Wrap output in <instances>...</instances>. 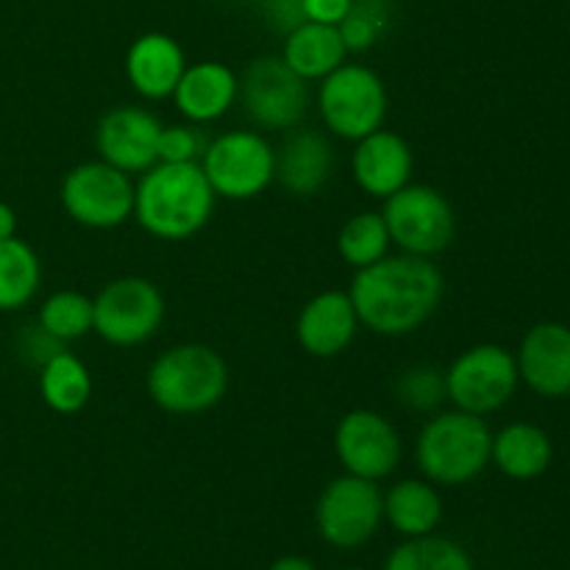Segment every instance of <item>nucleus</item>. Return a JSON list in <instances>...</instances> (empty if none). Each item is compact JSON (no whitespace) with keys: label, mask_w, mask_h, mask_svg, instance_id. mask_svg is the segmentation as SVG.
<instances>
[{"label":"nucleus","mask_w":570,"mask_h":570,"mask_svg":"<svg viewBox=\"0 0 570 570\" xmlns=\"http://www.w3.org/2000/svg\"><path fill=\"white\" fill-rule=\"evenodd\" d=\"M518 376L540 399L570 395V326L543 321L529 328L515 354Z\"/></svg>","instance_id":"obj_15"},{"label":"nucleus","mask_w":570,"mask_h":570,"mask_svg":"<svg viewBox=\"0 0 570 570\" xmlns=\"http://www.w3.org/2000/svg\"><path fill=\"white\" fill-rule=\"evenodd\" d=\"M360 315L354 301L343 289H326L304 304L295 321V340L301 351L317 360H332L345 354L360 332Z\"/></svg>","instance_id":"obj_16"},{"label":"nucleus","mask_w":570,"mask_h":570,"mask_svg":"<svg viewBox=\"0 0 570 570\" xmlns=\"http://www.w3.org/2000/svg\"><path fill=\"white\" fill-rule=\"evenodd\" d=\"M493 432L482 415L451 410L423 423L415 443V462L423 479L440 488L473 482L490 465Z\"/></svg>","instance_id":"obj_4"},{"label":"nucleus","mask_w":570,"mask_h":570,"mask_svg":"<svg viewBox=\"0 0 570 570\" xmlns=\"http://www.w3.org/2000/svg\"><path fill=\"white\" fill-rule=\"evenodd\" d=\"M42 284V262L20 237L0 239V312L31 304Z\"/></svg>","instance_id":"obj_25"},{"label":"nucleus","mask_w":570,"mask_h":570,"mask_svg":"<svg viewBox=\"0 0 570 570\" xmlns=\"http://www.w3.org/2000/svg\"><path fill=\"white\" fill-rule=\"evenodd\" d=\"M393 26V0H351L348 14L340 22L348 53H365L384 39Z\"/></svg>","instance_id":"obj_29"},{"label":"nucleus","mask_w":570,"mask_h":570,"mask_svg":"<svg viewBox=\"0 0 570 570\" xmlns=\"http://www.w3.org/2000/svg\"><path fill=\"white\" fill-rule=\"evenodd\" d=\"M384 521V495L376 482L360 476L334 479L323 488L315 507L321 538L334 549H360Z\"/></svg>","instance_id":"obj_12"},{"label":"nucleus","mask_w":570,"mask_h":570,"mask_svg":"<svg viewBox=\"0 0 570 570\" xmlns=\"http://www.w3.org/2000/svg\"><path fill=\"white\" fill-rule=\"evenodd\" d=\"M304 17L309 22H323V26H340L348 14L351 0H301Z\"/></svg>","instance_id":"obj_34"},{"label":"nucleus","mask_w":570,"mask_h":570,"mask_svg":"<svg viewBox=\"0 0 570 570\" xmlns=\"http://www.w3.org/2000/svg\"><path fill=\"white\" fill-rule=\"evenodd\" d=\"M92 309V332L100 340L117 348H134L159 332L165 321V295L150 278L122 276L95 295Z\"/></svg>","instance_id":"obj_10"},{"label":"nucleus","mask_w":570,"mask_h":570,"mask_svg":"<svg viewBox=\"0 0 570 570\" xmlns=\"http://www.w3.org/2000/svg\"><path fill=\"white\" fill-rule=\"evenodd\" d=\"M206 145L209 142L195 122H176V126H161L156 154H159V161L184 165V161H200Z\"/></svg>","instance_id":"obj_31"},{"label":"nucleus","mask_w":570,"mask_h":570,"mask_svg":"<svg viewBox=\"0 0 570 570\" xmlns=\"http://www.w3.org/2000/svg\"><path fill=\"white\" fill-rule=\"evenodd\" d=\"M59 351H65V343H59L56 337H50V334L45 332L39 323L26 334V337H22V354H26L28 362H33L37 367H42L45 362L53 360Z\"/></svg>","instance_id":"obj_33"},{"label":"nucleus","mask_w":570,"mask_h":570,"mask_svg":"<svg viewBox=\"0 0 570 570\" xmlns=\"http://www.w3.org/2000/svg\"><path fill=\"white\" fill-rule=\"evenodd\" d=\"M387 87L371 67L343 61L337 70L321 78L317 109L334 137L356 142V139L379 131L387 120Z\"/></svg>","instance_id":"obj_5"},{"label":"nucleus","mask_w":570,"mask_h":570,"mask_svg":"<svg viewBox=\"0 0 570 570\" xmlns=\"http://www.w3.org/2000/svg\"><path fill=\"white\" fill-rule=\"evenodd\" d=\"M334 170V148L321 131L298 128L276 150V181L293 198H312L328 184Z\"/></svg>","instance_id":"obj_20"},{"label":"nucleus","mask_w":570,"mask_h":570,"mask_svg":"<svg viewBox=\"0 0 570 570\" xmlns=\"http://www.w3.org/2000/svg\"><path fill=\"white\" fill-rule=\"evenodd\" d=\"M61 206L78 226L109 232L134 217V181L104 159L81 161L61 181Z\"/></svg>","instance_id":"obj_11"},{"label":"nucleus","mask_w":570,"mask_h":570,"mask_svg":"<svg viewBox=\"0 0 570 570\" xmlns=\"http://www.w3.org/2000/svg\"><path fill=\"white\" fill-rule=\"evenodd\" d=\"M384 570H473L471 557L460 543L434 534L406 538L384 562Z\"/></svg>","instance_id":"obj_27"},{"label":"nucleus","mask_w":570,"mask_h":570,"mask_svg":"<svg viewBox=\"0 0 570 570\" xmlns=\"http://www.w3.org/2000/svg\"><path fill=\"white\" fill-rule=\"evenodd\" d=\"M390 232L382 212H360L348 217L337 234L340 259L354 271L371 267L373 262L384 259L390 250Z\"/></svg>","instance_id":"obj_26"},{"label":"nucleus","mask_w":570,"mask_h":570,"mask_svg":"<svg viewBox=\"0 0 570 570\" xmlns=\"http://www.w3.org/2000/svg\"><path fill=\"white\" fill-rule=\"evenodd\" d=\"M445 278L426 256H384L356 271L351 301L360 323L382 337H404L417 332L438 312Z\"/></svg>","instance_id":"obj_1"},{"label":"nucleus","mask_w":570,"mask_h":570,"mask_svg":"<svg viewBox=\"0 0 570 570\" xmlns=\"http://www.w3.org/2000/svg\"><path fill=\"white\" fill-rule=\"evenodd\" d=\"M348 570H356V568H348Z\"/></svg>","instance_id":"obj_37"},{"label":"nucleus","mask_w":570,"mask_h":570,"mask_svg":"<svg viewBox=\"0 0 570 570\" xmlns=\"http://www.w3.org/2000/svg\"><path fill=\"white\" fill-rule=\"evenodd\" d=\"M348 56L337 26H323V22H301L298 28L284 37L282 59L293 72H298L304 81H321L328 72L337 70Z\"/></svg>","instance_id":"obj_22"},{"label":"nucleus","mask_w":570,"mask_h":570,"mask_svg":"<svg viewBox=\"0 0 570 570\" xmlns=\"http://www.w3.org/2000/svg\"><path fill=\"white\" fill-rule=\"evenodd\" d=\"M37 323L59 343H72V340L87 337L95 326L92 298L76 293V289H59V293L48 295L42 301Z\"/></svg>","instance_id":"obj_28"},{"label":"nucleus","mask_w":570,"mask_h":570,"mask_svg":"<svg viewBox=\"0 0 570 570\" xmlns=\"http://www.w3.org/2000/svg\"><path fill=\"white\" fill-rule=\"evenodd\" d=\"M521 376L512 351L495 343H479L462 351L445 371V399L454 410L471 415H490L507 406L515 395Z\"/></svg>","instance_id":"obj_8"},{"label":"nucleus","mask_w":570,"mask_h":570,"mask_svg":"<svg viewBox=\"0 0 570 570\" xmlns=\"http://www.w3.org/2000/svg\"><path fill=\"white\" fill-rule=\"evenodd\" d=\"M17 237V212L6 200H0V239Z\"/></svg>","instance_id":"obj_35"},{"label":"nucleus","mask_w":570,"mask_h":570,"mask_svg":"<svg viewBox=\"0 0 570 570\" xmlns=\"http://www.w3.org/2000/svg\"><path fill=\"white\" fill-rule=\"evenodd\" d=\"M334 451L345 473L382 482L401 462V434L382 412L351 410L334 429Z\"/></svg>","instance_id":"obj_13"},{"label":"nucleus","mask_w":570,"mask_h":570,"mask_svg":"<svg viewBox=\"0 0 570 570\" xmlns=\"http://www.w3.org/2000/svg\"><path fill=\"white\" fill-rule=\"evenodd\" d=\"M184 70H187V59H184L181 45L170 33H142L134 39L126 53L128 83L145 100L173 98Z\"/></svg>","instance_id":"obj_19"},{"label":"nucleus","mask_w":570,"mask_h":570,"mask_svg":"<svg viewBox=\"0 0 570 570\" xmlns=\"http://www.w3.org/2000/svg\"><path fill=\"white\" fill-rule=\"evenodd\" d=\"M239 100L262 131H293L309 111V81L289 70L282 56H259L239 78Z\"/></svg>","instance_id":"obj_9"},{"label":"nucleus","mask_w":570,"mask_h":570,"mask_svg":"<svg viewBox=\"0 0 570 570\" xmlns=\"http://www.w3.org/2000/svg\"><path fill=\"white\" fill-rule=\"evenodd\" d=\"M148 395L170 415H200L223 401L228 390V365L204 343H181L161 351L148 367Z\"/></svg>","instance_id":"obj_3"},{"label":"nucleus","mask_w":570,"mask_h":570,"mask_svg":"<svg viewBox=\"0 0 570 570\" xmlns=\"http://www.w3.org/2000/svg\"><path fill=\"white\" fill-rule=\"evenodd\" d=\"M262 14H265L267 26L282 37H287L293 28L306 22L301 0H262Z\"/></svg>","instance_id":"obj_32"},{"label":"nucleus","mask_w":570,"mask_h":570,"mask_svg":"<svg viewBox=\"0 0 570 570\" xmlns=\"http://www.w3.org/2000/svg\"><path fill=\"white\" fill-rule=\"evenodd\" d=\"M382 217L387 223L390 243L399 245L401 254L432 259L456 237L454 206L429 184H406L384 198Z\"/></svg>","instance_id":"obj_7"},{"label":"nucleus","mask_w":570,"mask_h":570,"mask_svg":"<svg viewBox=\"0 0 570 570\" xmlns=\"http://www.w3.org/2000/svg\"><path fill=\"white\" fill-rule=\"evenodd\" d=\"M215 200L200 161H156L134 184V217L142 232L165 243L195 237L212 220Z\"/></svg>","instance_id":"obj_2"},{"label":"nucleus","mask_w":570,"mask_h":570,"mask_svg":"<svg viewBox=\"0 0 570 570\" xmlns=\"http://www.w3.org/2000/svg\"><path fill=\"white\" fill-rule=\"evenodd\" d=\"M239 98V78L223 61H195L184 70L173 100L181 117L195 126H206L234 109Z\"/></svg>","instance_id":"obj_18"},{"label":"nucleus","mask_w":570,"mask_h":570,"mask_svg":"<svg viewBox=\"0 0 570 570\" xmlns=\"http://www.w3.org/2000/svg\"><path fill=\"white\" fill-rule=\"evenodd\" d=\"M384 521L404 538L434 534L443 521V499L438 484L426 479H404L384 495Z\"/></svg>","instance_id":"obj_23"},{"label":"nucleus","mask_w":570,"mask_h":570,"mask_svg":"<svg viewBox=\"0 0 570 570\" xmlns=\"http://www.w3.org/2000/svg\"><path fill=\"white\" fill-rule=\"evenodd\" d=\"M554 460V445L551 438L534 423H510L493 434L490 445V462L515 482H532L543 476Z\"/></svg>","instance_id":"obj_21"},{"label":"nucleus","mask_w":570,"mask_h":570,"mask_svg":"<svg viewBox=\"0 0 570 570\" xmlns=\"http://www.w3.org/2000/svg\"><path fill=\"white\" fill-rule=\"evenodd\" d=\"M39 395L59 415H76L92 399V376L70 351H59L39 367Z\"/></svg>","instance_id":"obj_24"},{"label":"nucleus","mask_w":570,"mask_h":570,"mask_svg":"<svg viewBox=\"0 0 570 570\" xmlns=\"http://www.w3.org/2000/svg\"><path fill=\"white\" fill-rule=\"evenodd\" d=\"M200 170L217 198L254 200L276 181V150L259 131L237 128L206 145Z\"/></svg>","instance_id":"obj_6"},{"label":"nucleus","mask_w":570,"mask_h":570,"mask_svg":"<svg viewBox=\"0 0 570 570\" xmlns=\"http://www.w3.org/2000/svg\"><path fill=\"white\" fill-rule=\"evenodd\" d=\"M395 399L410 412H438L445 401V371L434 365H412L395 379Z\"/></svg>","instance_id":"obj_30"},{"label":"nucleus","mask_w":570,"mask_h":570,"mask_svg":"<svg viewBox=\"0 0 570 570\" xmlns=\"http://www.w3.org/2000/svg\"><path fill=\"white\" fill-rule=\"evenodd\" d=\"M412 170H415V156L401 134L379 128V131L356 139L351 173H354L356 187L371 198L384 200L399 193L401 187L410 184Z\"/></svg>","instance_id":"obj_17"},{"label":"nucleus","mask_w":570,"mask_h":570,"mask_svg":"<svg viewBox=\"0 0 570 570\" xmlns=\"http://www.w3.org/2000/svg\"><path fill=\"white\" fill-rule=\"evenodd\" d=\"M271 570H315V566L304 557H282V560L273 562Z\"/></svg>","instance_id":"obj_36"},{"label":"nucleus","mask_w":570,"mask_h":570,"mask_svg":"<svg viewBox=\"0 0 570 570\" xmlns=\"http://www.w3.org/2000/svg\"><path fill=\"white\" fill-rule=\"evenodd\" d=\"M161 122L139 106H115L106 111L95 128V148L106 165L122 173H145L159 161L156 145H159Z\"/></svg>","instance_id":"obj_14"}]
</instances>
